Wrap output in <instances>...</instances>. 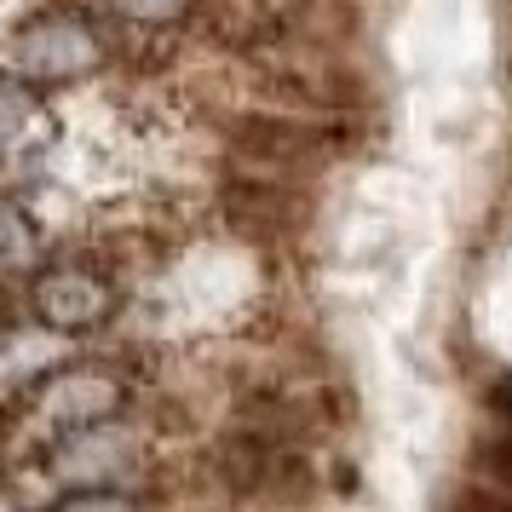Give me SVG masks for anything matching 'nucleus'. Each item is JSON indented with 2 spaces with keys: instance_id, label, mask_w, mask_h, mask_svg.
Listing matches in <instances>:
<instances>
[{
  "instance_id": "obj_1",
  "label": "nucleus",
  "mask_w": 512,
  "mask_h": 512,
  "mask_svg": "<svg viewBox=\"0 0 512 512\" xmlns=\"http://www.w3.org/2000/svg\"><path fill=\"white\" fill-rule=\"evenodd\" d=\"M98 58H104L98 35L81 18H64V12L58 18H41V24H29L18 35V70L29 81H47V87H64V81L93 75Z\"/></svg>"
},
{
  "instance_id": "obj_2",
  "label": "nucleus",
  "mask_w": 512,
  "mask_h": 512,
  "mask_svg": "<svg viewBox=\"0 0 512 512\" xmlns=\"http://www.w3.org/2000/svg\"><path fill=\"white\" fill-rule=\"evenodd\" d=\"M225 478H231V489L259 495V501H294L311 484L300 455L282 438H265V432H242V438L225 443Z\"/></svg>"
},
{
  "instance_id": "obj_3",
  "label": "nucleus",
  "mask_w": 512,
  "mask_h": 512,
  "mask_svg": "<svg viewBox=\"0 0 512 512\" xmlns=\"http://www.w3.org/2000/svg\"><path fill=\"white\" fill-rule=\"evenodd\" d=\"M231 144L242 162H259V167H277V173H294V167L317 162L323 156V133L311 127V121L300 116H265V110H254V116H242L231 127Z\"/></svg>"
},
{
  "instance_id": "obj_4",
  "label": "nucleus",
  "mask_w": 512,
  "mask_h": 512,
  "mask_svg": "<svg viewBox=\"0 0 512 512\" xmlns=\"http://www.w3.org/2000/svg\"><path fill=\"white\" fill-rule=\"evenodd\" d=\"M52 472L75 489H110L121 472H133V432L121 426H87V432H70V438L52 449Z\"/></svg>"
},
{
  "instance_id": "obj_5",
  "label": "nucleus",
  "mask_w": 512,
  "mask_h": 512,
  "mask_svg": "<svg viewBox=\"0 0 512 512\" xmlns=\"http://www.w3.org/2000/svg\"><path fill=\"white\" fill-rule=\"evenodd\" d=\"M110 288L87 271H47V277L35 282V311H41V328L52 334H81V328H93L110 317Z\"/></svg>"
},
{
  "instance_id": "obj_6",
  "label": "nucleus",
  "mask_w": 512,
  "mask_h": 512,
  "mask_svg": "<svg viewBox=\"0 0 512 512\" xmlns=\"http://www.w3.org/2000/svg\"><path fill=\"white\" fill-rule=\"evenodd\" d=\"M116 409H121V380H110V374H98V369H70L41 392V415L52 426H70V432L104 426Z\"/></svg>"
},
{
  "instance_id": "obj_7",
  "label": "nucleus",
  "mask_w": 512,
  "mask_h": 512,
  "mask_svg": "<svg viewBox=\"0 0 512 512\" xmlns=\"http://www.w3.org/2000/svg\"><path fill=\"white\" fill-rule=\"evenodd\" d=\"M225 213H231V225L254 236H282L305 219V196L277 185V179H236L225 190Z\"/></svg>"
},
{
  "instance_id": "obj_8",
  "label": "nucleus",
  "mask_w": 512,
  "mask_h": 512,
  "mask_svg": "<svg viewBox=\"0 0 512 512\" xmlns=\"http://www.w3.org/2000/svg\"><path fill=\"white\" fill-rule=\"evenodd\" d=\"M52 139V121L41 110V98L24 81H0V162H29L41 156Z\"/></svg>"
},
{
  "instance_id": "obj_9",
  "label": "nucleus",
  "mask_w": 512,
  "mask_h": 512,
  "mask_svg": "<svg viewBox=\"0 0 512 512\" xmlns=\"http://www.w3.org/2000/svg\"><path fill=\"white\" fill-rule=\"evenodd\" d=\"M64 357V340L52 328H12L0 340V380H29Z\"/></svg>"
},
{
  "instance_id": "obj_10",
  "label": "nucleus",
  "mask_w": 512,
  "mask_h": 512,
  "mask_svg": "<svg viewBox=\"0 0 512 512\" xmlns=\"http://www.w3.org/2000/svg\"><path fill=\"white\" fill-rule=\"evenodd\" d=\"M489 403H495L501 432L478 438V472L495 484V495H507V501H512V380H501V386L489 392Z\"/></svg>"
},
{
  "instance_id": "obj_11",
  "label": "nucleus",
  "mask_w": 512,
  "mask_h": 512,
  "mask_svg": "<svg viewBox=\"0 0 512 512\" xmlns=\"http://www.w3.org/2000/svg\"><path fill=\"white\" fill-rule=\"evenodd\" d=\"M41 265V231L18 202H0V271H35Z\"/></svg>"
},
{
  "instance_id": "obj_12",
  "label": "nucleus",
  "mask_w": 512,
  "mask_h": 512,
  "mask_svg": "<svg viewBox=\"0 0 512 512\" xmlns=\"http://www.w3.org/2000/svg\"><path fill=\"white\" fill-rule=\"evenodd\" d=\"M110 6L133 24H173V18H185L190 0H110Z\"/></svg>"
},
{
  "instance_id": "obj_13",
  "label": "nucleus",
  "mask_w": 512,
  "mask_h": 512,
  "mask_svg": "<svg viewBox=\"0 0 512 512\" xmlns=\"http://www.w3.org/2000/svg\"><path fill=\"white\" fill-rule=\"evenodd\" d=\"M58 512H139V507H133L121 489H75Z\"/></svg>"
},
{
  "instance_id": "obj_14",
  "label": "nucleus",
  "mask_w": 512,
  "mask_h": 512,
  "mask_svg": "<svg viewBox=\"0 0 512 512\" xmlns=\"http://www.w3.org/2000/svg\"><path fill=\"white\" fill-rule=\"evenodd\" d=\"M455 512H512V501L495 489H466V495H455Z\"/></svg>"
}]
</instances>
